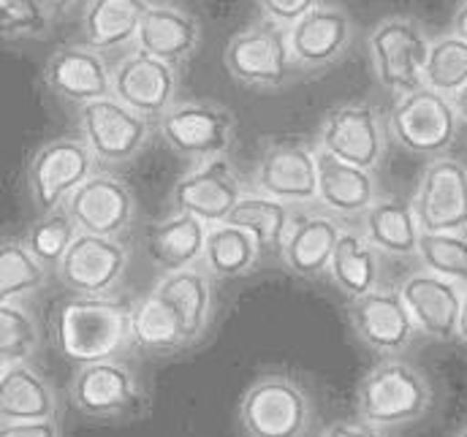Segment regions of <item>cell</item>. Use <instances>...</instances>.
Here are the masks:
<instances>
[{
    "label": "cell",
    "mask_w": 467,
    "mask_h": 437,
    "mask_svg": "<svg viewBox=\"0 0 467 437\" xmlns=\"http://www.w3.org/2000/svg\"><path fill=\"white\" fill-rule=\"evenodd\" d=\"M130 313L115 297H71L55 316V342L77 367L119 359L133 345Z\"/></svg>",
    "instance_id": "1"
},
{
    "label": "cell",
    "mask_w": 467,
    "mask_h": 437,
    "mask_svg": "<svg viewBox=\"0 0 467 437\" xmlns=\"http://www.w3.org/2000/svg\"><path fill=\"white\" fill-rule=\"evenodd\" d=\"M430 378L405 359L378 361L356 389V413L378 430H397L421 421L432 411Z\"/></svg>",
    "instance_id": "2"
},
{
    "label": "cell",
    "mask_w": 467,
    "mask_h": 437,
    "mask_svg": "<svg viewBox=\"0 0 467 437\" xmlns=\"http://www.w3.org/2000/svg\"><path fill=\"white\" fill-rule=\"evenodd\" d=\"M236 419L244 437H307L316 408L299 380L272 372L244 389Z\"/></svg>",
    "instance_id": "3"
},
{
    "label": "cell",
    "mask_w": 467,
    "mask_h": 437,
    "mask_svg": "<svg viewBox=\"0 0 467 437\" xmlns=\"http://www.w3.org/2000/svg\"><path fill=\"white\" fill-rule=\"evenodd\" d=\"M367 47L375 79L386 93L402 99L424 88L432 41L421 22L410 16H389L372 27Z\"/></svg>",
    "instance_id": "4"
},
{
    "label": "cell",
    "mask_w": 467,
    "mask_h": 437,
    "mask_svg": "<svg viewBox=\"0 0 467 437\" xmlns=\"http://www.w3.org/2000/svg\"><path fill=\"white\" fill-rule=\"evenodd\" d=\"M99 158L85 139L63 136L44 144L27 163L30 202L41 215L66 210L68 199L96 174Z\"/></svg>",
    "instance_id": "5"
},
{
    "label": "cell",
    "mask_w": 467,
    "mask_h": 437,
    "mask_svg": "<svg viewBox=\"0 0 467 437\" xmlns=\"http://www.w3.org/2000/svg\"><path fill=\"white\" fill-rule=\"evenodd\" d=\"M460 122L454 101L424 85L421 90L397 99L386 125L402 150L421 158H441L454 144Z\"/></svg>",
    "instance_id": "6"
},
{
    "label": "cell",
    "mask_w": 467,
    "mask_h": 437,
    "mask_svg": "<svg viewBox=\"0 0 467 437\" xmlns=\"http://www.w3.org/2000/svg\"><path fill=\"white\" fill-rule=\"evenodd\" d=\"M223 66L236 82L264 90L288 85L299 71L288 47V27L266 19L234 36L226 44Z\"/></svg>",
    "instance_id": "7"
},
{
    "label": "cell",
    "mask_w": 467,
    "mask_h": 437,
    "mask_svg": "<svg viewBox=\"0 0 467 437\" xmlns=\"http://www.w3.org/2000/svg\"><path fill=\"white\" fill-rule=\"evenodd\" d=\"M71 405L99 421L130 419L144 405V389L122 359H107L96 364H82L68 383Z\"/></svg>",
    "instance_id": "8"
},
{
    "label": "cell",
    "mask_w": 467,
    "mask_h": 437,
    "mask_svg": "<svg viewBox=\"0 0 467 437\" xmlns=\"http://www.w3.org/2000/svg\"><path fill=\"white\" fill-rule=\"evenodd\" d=\"M158 130L174 152L199 166L215 158H226L234 144L236 120L221 104L185 101L174 104L158 120Z\"/></svg>",
    "instance_id": "9"
},
{
    "label": "cell",
    "mask_w": 467,
    "mask_h": 437,
    "mask_svg": "<svg viewBox=\"0 0 467 437\" xmlns=\"http://www.w3.org/2000/svg\"><path fill=\"white\" fill-rule=\"evenodd\" d=\"M253 191L272 196L288 207H310L318 202V150L305 141H269L255 163Z\"/></svg>",
    "instance_id": "10"
},
{
    "label": "cell",
    "mask_w": 467,
    "mask_h": 437,
    "mask_svg": "<svg viewBox=\"0 0 467 437\" xmlns=\"http://www.w3.org/2000/svg\"><path fill=\"white\" fill-rule=\"evenodd\" d=\"M386 136L389 125H383L380 111L372 104H343L327 111L318 128V150L358 169L375 172L386 155Z\"/></svg>",
    "instance_id": "11"
},
{
    "label": "cell",
    "mask_w": 467,
    "mask_h": 437,
    "mask_svg": "<svg viewBox=\"0 0 467 437\" xmlns=\"http://www.w3.org/2000/svg\"><path fill=\"white\" fill-rule=\"evenodd\" d=\"M128 261L130 247L122 239L79 231L55 272L74 297H112L128 272Z\"/></svg>",
    "instance_id": "12"
},
{
    "label": "cell",
    "mask_w": 467,
    "mask_h": 437,
    "mask_svg": "<svg viewBox=\"0 0 467 437\" xmlns=\"http://www.w3.org/2000/svg\"><path fill=\"white\" fill-rule=\"evenodd\" d=\"M348 321L353 334L378 356L397 359L419 337V327L400 294V288H375L350 299Z\"/></svg>",
    "instance_id": "13"
},
{
    "label": "cell",
    "mask_w": 467,
    "mask_h": 437,
    "mask_svg": "<svg viewBox=\"0 0 467 437\" xmlns=\"http://www.w3.org/2000/svg\"><path fill=\"white\" fill-rule=\"evenodd\" d=\"M410 202L421 231L467 234V166L449 155L432 158Z\"/></svg>",
    "instance_id": "14"
},
{
    "label": "cell",
    "mask_w": 467,
    "mask_h": 437,
    "mask_svg": "<svg viewBox=\"0 0 467 437\" xmlns=\"http://www.w3.org/2000/svg\"><path fill=\"white\" fill-rule=\"evenodd\" d=\"M150 120L119 104L115 96L79 107V139L101 163L133 161L150 141Z\"/></svg>",
    "instance_id": "15"
},
{
    "label": "cell",
    "mask_w": 467,
    "mask_h": 437,
    "mask_svg": "<svg viewBox=\"0 0 467 437\" xmlns=\"http://www.w3.org/2000/svg\"><path fill=\"white\" fill-rule=\"evenodd\" d=\"M242 196H244L242 180L232 166V161L215 158V161L199 163L185 177H180V182L171 188L169 204H171V213L193 215L213 228L229 220Z\"/></svg>",
    "instance_id": "16"
},
{
    "label": "cell",
    "mask_w": 467,
    "mask_h": 437,
    "mask_svg": "<svg viewBox=\"0 0 467 437\" xmlns=\"http://www.w3.org/2000/svg\"><path fill=\"white\" fill-rule=\"evenodd\" d=\"M115 99L128 109L161 120L177 101V71L171 63H163L141 49L128 52L112 68Z\"/></svg>",
    "instance_id": "17"
},
{
    "label": "cell",
    "mask_w": 467,
    "mask_h": 437,
    "mask_svg": "<svg viewBox=\"0 0 467 437\" xmlns=\"http://www.w3.org/2000/svg\"><path fill=\"white\" fill-rule=\"evenodd\" d=\"M400 294L419 327V334L438 342L460 339V318L465 305L462 286L430 269H416L400 283Z\"/></svg>",
    "instance_id": "18"
},
{
    "label": "cell",
    "mask_w": 467,
    "mask_h": 437,
    "mask_svg": "<svg viewBox=\"0 0 467 437\" xmlns=\"http://www.w3.org/2000/svg\"><path fill=\"white\" fill-rule=\"evenodd\" d=\"M68 215L85 234L119 239L136 218V196L119 177L96 172L66 204Z\"/></svg>",
    "instance_id": "19"
},
{
    "label": "cell",
    "mask_w": 467,
    "mask_h": 437,
    "mask_svg": "<svg viewBox=\"0 0 467 437\" xmlns=\"http://www.w3.org/2000/svg\"><path fill=\"white\" fill-rule=\"evenodd\" d=\"M44 82L55 96L77 107L115 96L112 68L104 60V55L93 47H79V44L57 47L49 55L44 66Z\"/></svg>",
    "instance_id": "20"
},
{
    "label": "cell",
    "mask_w": 467,
    "mask_h": 437,
    "mask_svg": "<svg viewBox=\"0 0 467 437\" xmlns=\"http://www.w3.org/2000/svg\"><path fill=\"white\" fill-rule=\"evenodd\" d=\"M353 38V22L340 5L321 3L288 27V47L299 71H321L337 63Z\"/></svg>",
    "instance_id": "21"
},
{
    "label": "cell",
    "mask_w": 467,
    "mask_h": 437,
    "mask_svg": "<svg viewBox=\"0 0 467 437\" xmlns=\"http://www.w3.org/2000/svg\"><path fill=\"white\" fill-rule=\"evenodd\" d=\"M340 218L329 213H302L294 215L291 231L283 245V264L291 275L302 280H318L329 275L335 247L343 236Z\"/></svg>",
    "instance_id": "22"
},
{
    "label": "cell",
    "mask_w": 467,
    "mask_h": 437,
    "mask_svg": "<svg viewBox=\"0 0 467 437\" xmlns=\"http://www.w3.org/2000/svg\"><path fill=\"white\" fill-rule=\"evenodd\" d=\"M378 202L372 172L318 150V204L335 218H364Z\"/></svg>",
    "instance_id": "23"
},
{
    "label": "cell",
    "mask_w": 467,
    "mask_h": 437,
    "mask_svg": "<svg viewBox=\"0 0 467 437\" xmlns=\"http://www.w3.org/2000/svg\"><path fill=\"white\" fill-rule=\"evenodd\" d=\"M202 41V27L199 19L182 8L163 5V3H150L139 36H136V49L163 60V63H182L188 60Z\"/></svg>",
    "instance_id": "24"
},
{
    "label": "cell",
    "mask_w": 467,
    "mask_h": 437,
    "mask_svg": "<svg viewBox=\"0 0 467 437\" xmlns=\"http://www.w3.org/2000/svg\"><path fill=\"white\" fill-rule=\"evenodd\" d=\"M57 394L30 364L0 367V424L57 419Z\"/></svg>",
    "instance_id": "25"
},
{
    "label": "cell",
    "mask_w": 467,
    "mask_h": 437,
    "mask_svg": "<svg viewBox=\"0 0 467 437\" xmlns=\"http://www.w3.org/2000/svg\"><path fill=\"white\" fill-rule=\"evenodd\" d=\"M207 236H210L207 223H202L193 215L171 213L169 218L158 220L147 228L144 242H147V253L152 264L163 275H171V272L193 269L196 264H202Z\"/></svg>",
    "instance_id": "26"
},
{
    "label": "cell",
    "mask_w": 467,
    "mask_h": 437,
    "mask_svg": "<svg viewBox=\"0 0 467 437\" xmlns=\"http://www.w3.org/2000/svg\"><path fill=\"white\" fill-rule=\"evenodd\" d=\"M185 324L193 345L207 334L215 313V291L213 275L207 269H182L163 275L152 288Z\"/></svg>",
    "instance_id": "27"
},
{
    "label": "cell",
    "mask_w": 467,
    "mask_h": 437,
    "mask_svg": "<svg viewBox=\"0 0 467 437\" xmlns=\"http://www.w3.org/2000/svg\"><path fill=\"white\" fill-rule=\"evenodd\" d=\"M361 231L372 247L394 258H419L421 225L416 218L413 202L378 199L361 218Z\"/></svg>",
    "instance_id": "28"
},
{
    "label": "cell",
    "mask_w": 467,
    "mask_h": 437,
    "mask_svg": "<svg viewBox=\"0 0 467 437\" xmlns=\"http://www.w3.org/2000/svg\"><path fill=\"white\" fill-rule=\"evenodd\" d=\"M147 8V0H88L82 11V33L88 47L112 52L136 44Z\"/></svg>",
    "instance_id": "29"
},
{
    "label": "cell",
    "mask_w": 467,
    "mask_h": 437,
    "mask_svg": "<svg viewBox=\"0 0 467 437\" xmlns=\"http://www.w3.org/2000/svg\"><path fill=\"white\" fill-rule=\"evenodd\" d=\"M130 327H133V345L144 353L166 356L193 345L180 316L155 291L133 302Z\"/></svg>",
    "instance_id": "30"
},
{
    "label": "cell",
    "mask_w": 467,
    "mask_h": 437,
    "mask_svg": "<svg viewBox=\"0 0 467 437\" xmlns=\"http://www.w3.org/2000/svg\"><path fill=\"white\" fill-rule=\"evenodd\" d=\"M380 253L372 247V242L364 236L361 228H346L332 264H329V277L332 283L348 297L358 299L375 288H380Z\"/></svg>",
    "instance_id": "31"
},
{
    "label": "cell",
    "mask_w": 467,
    "mask_h": 437,
    "mask_svg": "<svg viewBox=\"0 0 467 437\" xmlns=\"http://www.w3.org/2000/svg\"><path fill=\"white\" fill-rule=\"evenodd\" d=\"M294 215H296L294 207L253 191V193H244L239 199V204L234 207V213L226 223L253 234V239L258 242L261 255H264V253H283V245H285V236L291 231Z\"/></svg>",
    "instance_id": "32"
},
{
    "label": "cell",
    "mask_w": 467,
    "mask_h": 437,
    "mask_svg": "<svg viewBox=\"0 0 467 437\" xmlns=\"http://www.w3.org/2000/svg\"><path fill=\"white\" fill-rule=\"evenodd\" d=\"M258 258H261V247L253 239V234H247L244 228H236L232 223H221L210 228L202 264L215 280H236L250 275Z\"/></svg>",
    "instance_id": "33"
},
{
    "label": "cell",
    "mask_w": 467,
    "mask_h": 437,
    "mask_svg": "<svg viewBox=\"0 0 467 437\" xmlns=\"http://www.w3.org/2000/svg\"><path fill=\"white\" fill-rule=\"evenodd\" d=\"M49 266H44L22 239H3L0 245V302H22L25 297L41 291L49 280Z\"/></svg>",
    "instance_id": "34"
},
{
    "label": "cell",
    "mask_w": 467,
    "mask_h": 437,
    "mask_svg": "<svg viewBox=\"0 0 467 437\" xmlns=\"http://www.w3.org/2000/svg\"><path fill=\"white\" fill-rule=\"evenodd\" d=\"M424 85L430 90H438L449 99H454L460 90L467 88V41L457 33L441 36L432 41L427 68H424Z\"/></svg>",
    "instance_id": "35"
},
{
    "label": "cell",
    "mask_w": 467,
    "mask_h": 437,
    "mask_svg": "<svg viewBox=\"0 0 467 437\" xmlns=\"http://www.w3.org/2000/svg\"><path fill=\"white\" fill-rule=\"evenodd\" d=\"M41 348V328L22 302H0V367L25 364Z\"/></svg>",
    "instance_id": "36"
},
{
    "label": "cell",
    "mask_w": 467,
    "mask_h": 437,
    "mask_svg": "<svg viewBox=\"0 0 467 437\" xmlns=\"http://www.w3.org/2000/svg\"><path fill=\"white\" fill-rule=\"evenodd\" d=\"M77 236H79V225L68 215V210H57V213H47L36 223H30L22 242L30 247V253L44 266L57 269Z\"/></svg>",
    "instance_id": "37"
},
{
    "label": "cell",
    "mask_w": 467,
    "mask_h": 437,
    "mask_svg": "<svg viewBox=\"0 0 467 437\" xmlns=\"http://www.w3.org/2000/svg\"><path fill=\"white\" fill-rule=\"evenodd\" d=\"M421 269H430L457 286L467 288V234H421L419 245Z\"/></svg>",
    "instance_id": "38"
},
{
    "label": "cell",
    "mask_w": 467,
    "mask_h": 437,
    "mask_svg": "<svg viewBox=\"0 0 467 437\" xmlns=\"http://www.w3.org/2000/svg\"><path fill=\"white\" fill-rule=\"evenodd\" d=\"M49 16L44 0H0V33L5 41L44 36L49 30Z\"/></svg>",
    "instance_id": "39"
},
{
    "label": "cell",
    "mask_w": 467,
    "mask_h": 437,
    "mask_svg": "<svg viewBox=\"0 0 467 437\" xmlns=\"http://www.w3.org/2000/svg\"><path fill=\"white\" fill-rule=\"evenodd\" d=\"M264 19L275 22L280 27H291L296 25L305 14H310L313 8L321 5V0H255Z\"/></svg>",
    "instance_id": "40"
},
{
    "label": "cell",
    "mask_w": 467,
    "mask_h": 437,
    "mask_svg": "<svg viewBox=\"0 0 467 437\" xmlns=\"http://www.w3.org/2000/svg\"><path fill=\"white\" fill-rule=\"evenodd\" d=\"M0 437H60V424H57V419L0 424Z\"/></svg>",
    "instance_id": "41"
},
{
    "label": "cell",
    "mask_w": 467,
    "mask_h": 437,
    "mask_svg": "<svg viewBox=\"0 0 467 437\" xmlns=\"http://www.w3.org/2000/svg\"><path fill=\"white\" fill-rule=\"evenodd\" d=\"M321 437H386L383 430L361 421V419H343V421H335L324 430Z\"/></svg>",
    "instance_id": "42"
},
{
    "label": "cell",
    "mask_w": 467,
    "mask_h": 437,
    "mask_svg": "<svg viewBox=\"0 0 467 437\" xmlns=\"http://www.w3.org/2000/svg\"><path fill=\"white\" fill-rule=\"evenodd\" d=\"M451 33H457L460 38H465L467 41V0L460 3L457 14H454V19H451Z\"/></svg>",
    "instance_id": "43"
},
{
    "label": "cell",
    "mask_w": 467,
    "mask_h": 437,
    "mask_svg": "<svg viewBox=\"0 0 467 437\" xmlns=\"http://www.w3.org/2000/svg\"><path fill=\"white\" fill-rule=\"evenodd\" d=\"M77 0H44V5L49 8V14H66Z\"/></svg>",
    "instance_id": "44"
},
{
    "label": "cell",
    "mask_w": 467,
    "mask_h": 437,
    "mask_svg": "<svg viewBox=\"0 0 467 437\" xmlns=\"http://www.w3.org/2000/svg\"><path fill=\"white\" fill-rule=\"evenodd\" d=\"M451 101H454V107H457V114H460V120H462V122H467V88H465V90H460V93H457V96H454Z\"/></svg>",
    "instance_id": "45"
},
{
    "label": "cell",
    "mask_w": 467,
    "mask_h": 437,
    "mask_svg": "<svg viewBox=\"0 0 467 437\" xmlns=\"http://www.w3.org/2000/svg\"><path fill=\"white\" fill-rule=\"evenodd\" d=\"M460 339L467 345V288H465V305H462V318H460Z\"/></svg>",
    "instance_id": "46"
},
{
    "label": "cell",
    "mask_w": 467,
    "mask_h": 437,
    "mask_svg": "<svg viewBox=\"0 0 467 437\" xmlns=\"http://www.w3.org/2000/svg\"><path fill=\"white\" fill-rule=\"evenodd\" d=\"M454 437H467V424H465V427H462V430H460V432H457V435H454Z\"/></svg>",
    "instance_id": "47"
}]
</instances>
